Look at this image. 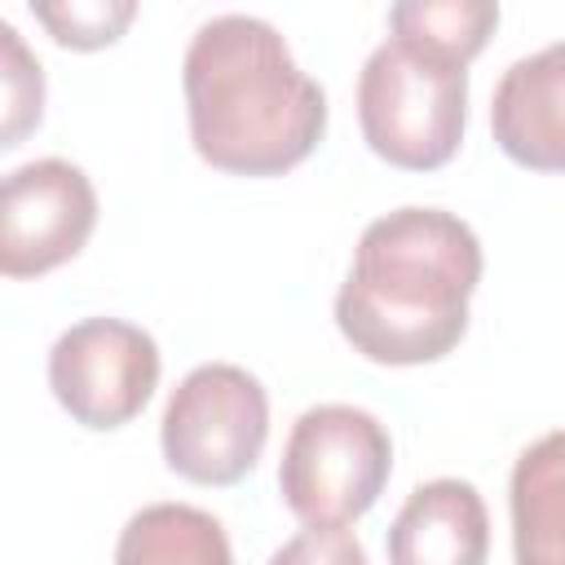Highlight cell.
<instances>
[{"label":"cell","mask_w":565,"mask_h":565,"mask_svg":"<svg viewBox=\"0 0 565 565\" xmlns=\"http://www.w3.org/2000/svg\"><path fill=\"white\" fill-rule=\"evenodd\" d=\"M269 437V397L260 380L234 362L194 366L168 397L159 441L177 477L194 486L243 481Z\"/></svg>","instance_id":"5"},{"label":"cell","mask_w":565,"mask_h":565,"mask_svg":"<svg viewBox=\"0 0 565 565\" xmlns=\"http://www.w3.org/2000/svg\"><path fill=\"white\" fill-rule=\"evenodd\" d=\"M358 124L366 146L406 172L455 159L468 124V66L388 35L358 75Z\"/></svg>","instance_id":"3"},{"label":"cell","mask_w":565,"mask_h":565,"mask_svg":"<svg viewBox=\"0 0 565 565\" xmlns=\"http://www.w3.org/2000/svg\"><path fill=\"white\" fill-rule=\"evenodd\" d=\"M490 516L472 481L437 477L411 490L388 525V565H486Z\"/></svg>","instance_id":"9"},{"label":"cell","mask_w":565,"mask_h":565,"mask_svg":"<svg viewBox=\"0 0 565 565\" xmlns=\"http://www.w3.org/2000/svg\"><path fill=\"white\" fill-rule=\"evenodd\" d=\"M481 282V243L441 207L375 216L335 291V327L366 362L419 366L446 358L468 331Z\"/></svg>","instance_id":"2"},{"label":"cell","mask_w":565,"mask_h":565,"mask_svg":"<svg viewBox=\"0 0 565 565\" xmlns=\"http://www.w3.org/2000/svg\"><path fill=\"white\" fill-rule=\"evenodd\" d=\"M31 13L49 26V35L66 49H106L124 35L137 4L132 0H66V4H31Z\"/></svg>","instance_id":"13"},{"label":"cell","mask_w":565,"mask_h":565,"mask_svg":"<svg viewBox=\"0 0 565 565\" xmlns=\"http://www.w3.org/2000/svg\"><path fill=\"white\" fill-rule=\"evenodd\" d=\"M499 150L530 172H565V40L516 57L490 102Z\"/></svg>","instance_id":"8"},{"label":"cell","mask_w":565,"mask_h":565,"mask_svg":"<svg viewBox=\"0 0 565 565\" xmlns=\"http://www.w3.org/2000/svg\"><path fill=\"white\" fill-rule=\"evenodd\" d=\"M388 472V428L362 406L322 402L291 424L278 463V490L305 525H349L375 508Z\"/></svg>","instance_id":"4"},{"label":"cell","mask_w":565,"mask_h":565,"mask_svg":"<svg viewBox=\"0 0 565 565\" xmlns=\"http://www.w3.org/2000/svg\"><path fill=\"white\" fill-rule=\"evenodd\" d=\"M388 26L397 40L424 44L441 57L468 66L499 26V4L490 0H402L388 9Z\"/></svg>","instance_id":"12"},{"label":"cell","mask_w":565,"mask_h":565,"mask_svg":"<svg viewBox=\"0 0 565 565\" xmlns=\"http://www.w3.org/2000/svg\"><path fill=\"white\" fill-rule=\"evenodd\" d=\"M159 384V344L124 318H84L49 349V388L84 428H124Z\"/></svg>","instance_id":"6"},{"label":"cell","mask_w":565,"mask_h":565,"mask_svg":"<svg viewBox=\"0 0 565 565\" xmlns=\"http://www.w3.org/2000/svg\"><path fill=\"white\" fill-rule=\"evenodd\" d=\"M269 565H371L366 547L353 530L344 525H305L300 534H291Z\"/></svg>","instance_id":"15"},{"label":"cell","mask_w":565,"mask_h":565,"mask_svg":"<svg viewBox=\"0 0 565 565\" xmlns=\"http://www.w3.org/2000/svg\"><path fill=\"white\" fill-rule=\"evenodd\" d=\"M181 84L199 159L230 177H282L327 132L322 84L265 18H207L185 49Z\"/></svg>","instance_id":"1"},{"label":"cell","mask_w":565,"mask_h":565,"mask_svg":"<svg viewBox=\"0 0 565 565\" xmlns=\"http://www.w3.org/2000/svg\"><path fill=\"white\" fill-rule=\"evenodd\" d=\"M508 503L516 565H565V428L516 455Z\"/></svg>","instance_id":"10"},{"label":"cell","mask_w":565,"mask_h":565,"mask_svg":"<svg viewBox=\"0 0 565 565\" xmlns=\"http://www.w3.org/2000/svg\"><path fill=\"white\" fill-rule=\"evenodd\" d=\"M115 565H234L221 521L190 503H150L128 516Z\"/></svg>","instance_id":"11"},{"label":"cell","mask_w":565,"mask_h":565,"mask_svg":"<svg viewBox=\"0 0 565 565\" xmlns=\"http://www.w3.org/2000/svg\"><path fill=\"white\" fill-rule=\"evenodd\" d=\"M97 225V190L71 159H35L4 177L0 190V269L35 278L84 252Z\"/></svg>","instance_id":"7"},{"label":"cell","mask_w":565,"mask_h":565,"mask_svg":"<svg viewBox=\"0 0 565 565\" xmlns=\"http://www.w3.org/2000/svg\"><path fill=\"white\" fill-rule=\"evenodd\" d=\"M0 44H4V132L0 146H18L26 128L40 124V106H44V75L40 62L26 53L22 35L13 31V22H0Z\"/></svg>","instance_id":"14"}]
</instances>
